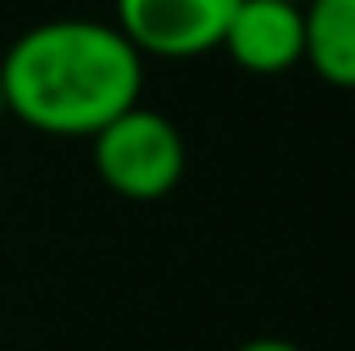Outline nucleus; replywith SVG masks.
Returning <instances> with one entry per match:
<instances>
[{
    "label": "nucleus",
    "mask_w": 355,
    "mask_h": 351,
    "mask_svg": "<svg viewBox=\"0 0 355 351\" xmlns=\"http://www.w3.org/2000/svg\"><path fill=\"white\" fill-rule=\"evenodd\" d=\"M5 117H9V113H5V95H0V122H5Z\"/></svg>",
    "instance_id": "obj_7"
},
{
    "label": "nucleus",
    "mask_w": 355,
    "mask_h": 351,
    "mask_svg": "<svg viewBox=\"0 0 355 351\" xmlns=\"http://www.w3.org/2000/svg\"><path fill=\"white\" fill-rule=\"evenodd\" d=\"M234 351H302V347L288 343V338H252V343H243Z\"/></svg>",
    "instance_id": "obj_6"
},
{
    "label": "nucleus",
    "mask_w": 355,
    "mask_h": 351,
    "mask_svg": "<svg viewBox=\"0 0 355 351\" xmlns=\"http://www.w3.org/2000/svg\"><path fill=\"white\" fill-rule=\"evenodd\" d=\"M220 50L252 77H279V72L306 63V14L293 0H239L225 23Z\"/></svg>",
    "instance_id": "obj_4"
},
{
    "label": "nucleus",
    "mask_w": 355,
    "mask_h": 351,
    "mask_svg": "<svg viewBox=\"0 0 355 351\" xmlns=\"http://www.w3.org/2000/svg\"><path fill=\"white\" fill-rule=\"evenodd\" d=\"M306 63L329 86L355 90V0H306Z\"/></svg>",
    "instance_id": "obj_5"
},
{
    "label": "nucleus",
    "mask_w": 355,
    "mask_h": 351,
    "mask_svg": "<svg viewBox=\"0 0 355 351\" xmlns=\"http://www.w3.org/2000/svg\"><path fill=\"white\" fill-rule=\"evenodd\" d=\"M95 171L121 198L153 203L171 194L184 176V140L180 126L162 117L157 108L130 104L113 122H104L95 135Z\"/></svg>",
    "instance_id": "obj_2"
},
{
    "label": "nucleus",
    "mask_w": 355,
    "mask_h": 351,
    "mask_svg": "<svg viewBox=\"0 0 355 351\" xmlns=\"http://www.w3.org/2000/svg\"><path fill=\"white\" fill-rule=\"evenodd\" d=\"M239 0H117V32L139 54L193 59L220 50L225 23Z\"/></svg>",
    "instance_id": "obj_3"
},
{
    "label": "nucleus",
    "mask_w": 355,
    "mask_h": 351,
    "mask_svg": "<svg viewBox=\"0 0 355 351\" xmlns=\"http://www.w3.org/2000/svg\"><path fill=\"white\" fill-rule=\"evenodd\" d=\"M144 54L95 18H59L23 32L0 59L5 113L45 135H95L139 104Z\"/></svg>",
    "instance_id": "obj_1"
},
{
    "label": "nucleus",
    "mask_w": 355,
    "mask_h": 351,
    "mask_svg": "<svg viewBox=\"0 0 355 351\" xmlns=\"http://www.w3.org/2000/svg\"><path fill=\"white\" fill-rule=\"evenodd\" d=\"M293 5H306V0H293Z\"/></svg>",
    "instance_id": "obj_8"
}]
</instances>
